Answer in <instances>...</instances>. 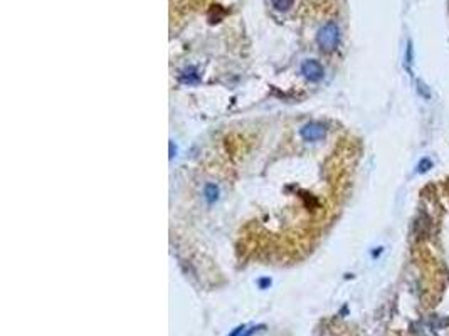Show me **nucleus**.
<instances>
[{
	"mask_svg": "<svg viewBox=\"0 0 449 336\" xmlns=\"http://www.w3.org/2000/svg\"><path fill=\"white\" fill-rule=\"evenodd\" d=\"M339 41H340L339 26H336L335 22L325 24V26L321 27L320 34H318V42H320V46L326 51H333L336 46H339Z\"/></svg>",
	"mask_w": 449,
	"mask_h": 336,
	"instance_id": "1",
	"label": "nucleus"
},
{
	"mask_svg": "<svg viewBox=\"0 0 449 336\" xmlns=\"http://www.w3.org/2000/svg\"><path fill=\"white\" fill-rule=\"evenodd\" d=\"M299 133H301V136L305 141H318L325 136L326 128L323 126L321 123H310V124H306L305 128H301Z\"/></svg>",
	"mask_w": 449,
	"mask_h": 336,
	"instance_id": "2",
	"label": "nucleus"
},
{
	"mask_svg": "<svg viewBox=\"0 0 449 336\" xmlns=\"http://www.w3.org/2000/svg\"><path fill=\"white\" fill-rule=\"evenodd\" d=\"M303 74H306L313 81H318L323 78V67L318 61H306L303 64Z\"/></svg>",
	"mask_w": 449,
	"mask_h": 336,
	"instance_id": "3",
	"label": "nucleus"
},
{
	"mask_svg": "<svg viewBox=\"0 0 449 336\" xmlns=\"http://www.w3.org/2000/svg\"><path fill=\"white\" fill-rule=\"evenodd\" d=\"M431 166H432L431 160H427V158H424V160H422L421 163H419V172H421V174H424V172H427Z\"/></svg>",
	"mask_w": 449,
	"mask_h": 336,
	"instance_id": "4",
	"label": "nucleus"
}]
</instances>
